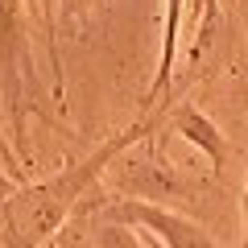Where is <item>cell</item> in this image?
I'll return each mask as SVG.
<instances>
[{"mask_svg": "<svg viewBox=\"0 0 248 248\" xmlns=\"http://www.w3.org/2000/svg\"><path fill=\"white\" fill-rule=\"evenodd\" d=\"M108 182H112V195H124V199H145V203H199L203 195V178H190L174 166L170 157H161L153 137H145L141 145H133L128 153L108 166Z\"/></svg>", "mask_w": 248, "mask_h": 248, "instance_id": "obj_1", "label": "cell"}, {"mask_svg": "<svg viewBox=\"0 0 248 248\" xmlns=\"http://www.w3.org/2000/svg\"><path fill=\"white\" fill-rule=\"evenodd\" d=\"M33 33H29V4L25 0H0V95L9 116L13 141H25V116L33 108Z\"/></svg>", "mask_w": 248, "mask_h": 248, "instance_id": "obj_2", "label": "cell"}, {"mask_svg": "<svg viewBox=\"0 0 248 248\" xmlns=\"http://www.w3.org/2000/svg\"><path fill=\"white\" fill-rule=\"evenodd\" d=\"M87 203L104 219L141 232V236L157 240L161 248H219V240H215V232L207 223L190 219V215L174 211V207L145 203V199H124V195H112V190H99V186L87 195Z\"/></svg>", "mask_w": 248, "mask_h": 248, "instance_id": "obj_3", "label": "cell"}, {"mask_svg": "<svg viewBox=\"0 0 248 248\" xmlns=\"http://www.w3.org/2000/svg\"><path fill=\"white\" fill-rule=\"evenodd\" d=\"M161 108H166V128H170V133H178L190 149L203 153V157L211 161V178H215V182H223V178H228V166H232L228 133H219V124H215L195 99H186V95L161 99Z\"/></svg>", "mask_w": 248, "mask_h": 248, "instance_id": "obj_4", "label": "cell"}, {"mask_svg": "<svg viewBox=\"0 0 248 248\" xmlns=\"http://www.w3.org/2000/svg\"><path fill=\"white\" fill-rule=\"evenodd\" d=\"M46 248H149V244H145L141 232L104 219V215H99L95 207L83 199L79 211L62 223V232H58Z\"/></svg>", "mask_w": 248, "mask_h": 248, "instance_id": "obj_5", "label": "cell"}, {"mask_svg": "<svg viewBox=\"0 0 248 248\" xmlns=\"http://www.w3.org/2000/svg\"><path fill=\"white\" fill-rule=\"evenodd\" d=\"M182 21H186V0H166V21H161V54L157 71L145 91V112L161 104V95H174V66H178V42H182Z\"/></svg>", "mask_w": 248, "mask_h": 248, "instance_id": "obj_6", "label": "cell"}, {"mask_svg": "<svg viewBox=\"0 0 248 248\" xmlns=\"http://www.w3.org/2000/svg\"><path fill=\"white\" fill-rule=\"evenodd\" d=\"M190 17H195V25H199L195 46H190V58H195V66H199V54L207 50L211 29H215V17H219V0H190Z\"/></svg>", "mask_w": 248, "mask_h": 248, "instance_id": "obj_7", "label": "cell"}, {"mask_svg": "<svg viewBox=\"0 0 248 248\" xmlns=\"http://www.w3.org/2000/svg\"><path fill=\"white\" fill-rule=\"evenodd\" d=\"M99 0H58V29L66 25H79L83 17H87L91 9H95Z\"/></svg>", "mask_w": 248, "mask_h": 248, "instance_id": "obj_8", "label": "cell"}, {"mask_svg": "<svg viewBox=\"0 0 248 248\" xmlns=\"http://www.w3.org/2000/svg\"><path fill=\"white\" fill-rule=\"evenodd\" d=\"M240 228H244L240 248H248V174H244V190H240Z\"/></svg>", "mask_w": 248, "mask_h": 248, "instance_id": "obj_9", "label": "cell"}, {"mask_svg": "<svg viewBox=\"0 0 248 248\" xmlns=\"http://www.w3.org/2000/svg\"><path fill=\"white\" fill-rule=\"evenodd\" d=\"M145 244H149V248H161V244H157V240H149V236H145Z\"/></svg>", "mask_w": 248, "mask_h": 248, "instance_id": "obj_10", "label": "cell"}]
</instances>
